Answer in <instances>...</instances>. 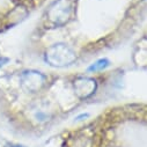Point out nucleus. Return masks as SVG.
<instances>
[{
    "instance_id": "nucleus-1",
    "label": "nucleus",
    "mask_w": 147,
    "mask_h": 147,
    "mask_svg": "<svg viewBox=\"0 0 147 147\" xmlns=\"http://www.w3.org/2000/svg\"><path fill=\"white\" fill-rule=\"evenodd\" d=\"M108 65H109V61H108L107 59H101V60L96 61L94 65H92V66L88 68V71H96V69H102V68L107 67Z\"/></svg>"
}]
</instances>
